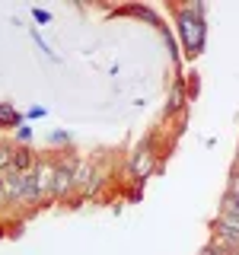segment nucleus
I'll use <instances>...</instances> for the list:
<instances>
[{"instance_id":"f257e3e1","label":"nucleus","mask_w":239,"mask_h":255,"mask_svg":"<svg viewBox=\"0 0 239 255\" xmlns=\"http://www.w3.org/2000/svg\"><path fill=\"white\" fill-rule=\"evenodd\" d=\"M169 10L175 16V32H179L185 58H198L204 51V42H207V19L195 16L188 3H169Z\"/></svg>"},{"instance_id":"f03ea898","label":"nucleus","mask_w":239,"mask_h":255,"mask_svg":"<svg viewBox=\"0 0 239 255\" xmlns=\"http://www.w3.org/2000/svg\"><path fill=\"white\" fill-rule=\"evenodd\" d=\"M159 166H163V156H159V150H156V134H147L137 147H134V153L127 156V175L131 179H150Z\"/></svg>"},{"instance_id":"7ed1b4c3","label":"nucleus","mask_w":239,"mask_h":255,"mask_svg":"<svg viewBox=\"0 0 239 255\" xmlns=\"http://www.w3.org/2000/svg\"><path fill=\"white\" fill-rule=\"evenodd\" d=\"M80 166V156L74 150H64L58 156V169H54V188H51V201L54 204H70L74 195V169Z\"/></svg>"},{"instance_id":"20e7f679","label":"nucleus","mask_w":239,"mask_h":255,"mask_svg":"<svg viewBox=\"0 0 239 255\" xmlns=\"http://www.w3.org/2000/svg\"><path fill=\"white\" fill-rule=\"evenodd\" d=\"M22 188H26V175L16 172V169H6L0 172V204L3 211H10L22 201Z\"/></svg>"},{"instance_id":"39448f33","label":"nucleus","mask_w":239,"mask_h":255,"mask_svg":"<svg viewBox=\"0 0 239 255\" xmlns=\"http://www.w3.org/2000/svg\"><path fill=\"white\" fill-rule=\"evenodd\" d=\"M182 115H188V86L182 77H175V83L169 86V96H166V106H163V118L166 122H179Z\"/></svg>"},{"instance_id":"423d86ee","label":"nucleus","mask_w":239,"mask_h":255,"mask_svg":"<svg viewBox=\"0 0 239 255\" xmlns=\"http://www.w3.org/2000/svg\"><path fill=\"white\" fill-rule=\"evenodd\" d=\"M54 169H58V156H51V153H42V156H38V163H35V169H32V175H35V182H38V195H42V204L51 201Z\"/></svg>"},{"instance_id":"0eeeda50","label":"nucleus","mask_w":239,"mask_h":255,"mask_svg":"<svg viewBox=\"0 0 239 255\" xmlns=\"http://www.w3.org/2000/svg\"><path fill=\"white\" fill-rule=\"evenodd\" d=\"M93 175H96V163H93V159H80V166L74 169V195H70L67 207H80V198H83L86 188H90Z\"/></svg>"},{"instance_id":"6e6552de","label":"nucleus","mask_w":239,"mask_h":255,"mask_svg":"<svg viewBox=\"0 0 239 255\" xmlns=\"http://www.w3.org/2000/svg\"><path fill=\"white\" fill-rule=\"evenodd\" d=\"M35 163H38V156H35V150L32 147H26V143H16V150H13V166L10 169H16V172H32L35 169Z\"/></svg>"},{"instance_id":"1a4fd4ad","label":"nucleus","mask_w":239,"mask_h":255,"mask_svg":"<svg viewBox=\"0 0 239 255\" xmlns=\"http://www.w3.org/2000/svg\"><path fill=\"white\" fill-rule=\"evenodd\" d=\"M211 230H220V233L233 236L236 243H239V214H223V211H217V217L211 220Z\"/></svg>"},{"instance_id":"9d476101","label":"nucleus","mask_w":239,"mask_h":255,"mask_svg":"<svg viewBox=\"0 0 239 255\" xmlns=\"http://www.w3.org/2000/svg\"><path fill=\"white\" fill-rule=\"evenodd\" d=\"M26 125V115H19L10 102H0V131H19V128Z\"/></svg>"},{"instance_id":"9b49d317","label":"nucleus","mask_w":239,"mask_h":255,"mask_svg":"<svg viewBox=\"0 0 239 255\" xmlns=\"http://www.w3.org/2000/svg\"><path fill=\"white\" fill-rule=\"evenodd\" d=\"M211 246H214L220 255H239V243H236L233 236L220 233V230H211Z\"/></svg>"},{"instance_id":"f8f14e48","label":"nucleus","mask_w":239,"mask_h":255,"mask_svg":"<svg viewBox=\"0 0 239 255\" xmlns=\"http://www.w3.org/2000/svg\"><path fill=\"white\" fill-rule=\"evenodd\" d=\"M106 182H109V172H106V169H96L93 182H90V188L83 191V198H80V204H83V201H93V198H99V191L106 188Z\"/></svg>"},{"instance_id":"ddd939ff","label":"nucleus","mask_w":239,"mask_h":255,"mask_svg":"<svg viewBox=\"0 0 239 255\" xmlns=\"http://www.w3.org/2000/svg\"><path fill=\"white\" fill-rule=\"evenodd\" d=\"M13 150H16L13 140H3V137H0V172H6L13 166Z\"/></svg>"},{"instance_id":"4468645a","label":"nucleus","mask_w":239,"mask_h":255,"mask_svg":"<svg viewBox=\"0 0 239 255\" xmlns=\"http://www.w3.org/2000/svg\"><path fill=\"white\" fill-rule=\"evenodd\" d=\"M227 191H230V195H239V163H233V169H230V182H227Z\"/></svg>"},{"instance_id":"2eb2a0df","label":"nucleus","mask_w":239,"mask_h":255,"mask_svg":"<svg viewBox=\"0 0 239 255\" xmlns=\"http://www.w3.org/2000/svg\"><path fill=\"white\" fill-rule=\"evenodd\" d=\"M32 16H35V22H42V26L51 22V13H48V10H32Z\"/></svg>"},{"instance_id":"dca6fc26","label":"nucleus","mask_w":239,"mask_h":255,"mask_svg":"<svg viewBox=\"0 0 239 255\" xmlns=\"http://www.w3.org/2000/svg\"><path fill=\"white\" fill-rule=\"evenodd\" d=\"M29 137H32V131H29L26 125H22L19 131H16V140H19V143H26V147H29Z\"/></svg>"},{"instance_id":"f3484780","label":"nucleus","mask_w":239,"mask_h":255,"mask_svg":"<svg viewBox=\"0 0 239 255\" xmlns=\"http://www.w3.org/2000/svg\"><path fill=\"white\" fill-rule=\"evenodd\" d=\"M26 118H45V109H42V106H32Z\"/></svg>"},{"instance_id":"a211bd4d","label":"nucleus","mask_w":239,"mask_h":255,"mask_svg":"<svg viewBox=\"0 0 239 255\" xmlns=\"http://www.w3.org/2000/svg\"><path fill=\"white\" fill-rule=\"evenodd\" d=\"M198 255H220V252H217V249H214V246H211V243H207V246H204V249H201V252H198Z\"/></svg>"},{"instance_id":"6ab92c4d","label":"nucleus","mask_w":239,"mask_h":255,"mask_svg":"<svg viewBox=\"0 0 239 255\" xmlns=\"http://www.w3.org/2000/svg\"><path fill=\"white\" fill-rule=\"evenodd\" d=\"M236 163H239V143H236Z\"/></svg>"}]
</instances>
